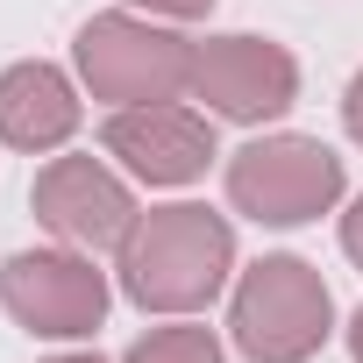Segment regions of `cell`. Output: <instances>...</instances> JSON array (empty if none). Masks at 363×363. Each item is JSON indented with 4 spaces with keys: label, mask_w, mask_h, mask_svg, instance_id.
<instances>
[{
    "label": "cell",
    "mask_w": 363,
    "mask_h": 363,
    "mask_svg": "<svg viewBox=\"0 0 363 363\" xmlns=\"http://www.w3.org/2000/svg\"><path fill=\"white\" fill-rule=\"evenodd\" d=\"M79 114H86L79 107V86L57 65L22 57V65L0 72V143H8V150L50 157V150H65L79 135Z\"/></svg>",
    "instance_id": "9c48e42d"
},
{
    "label": "cell",
    "mask_w": 363,
    "mask_h": 363,
    "mask_svg": "<svg viewBox=\"0 0 363 363\" xmlns=\"http://www.w3.org/2000/svg\"><path fill=\"white\" fill-rule=\"evenodd\" d=\"M342 121H349V135L363 143V72L349 79V93H342Z\"/></svg>",
    "instance_id": "4fadbf2b"
},
{
    "label": "cell",
    "mask_w": 363,
    "mask_h": 363,
    "mask_svg": "<svg viewBox=\"0 0 363 363\" xmlns=\"http://www.w3.org/2000/svg\"><path fill=\"white\" fill-rule=\"evenodd\" d=\"M29 207L36 221L65 242V250H86V257H107L128 242V228L143 221L135 193L100 164V157H50L29 186Z\"/></svg>",
    "instance_id": "52a82bcc"
},
{
    "label": "cell",
    "mask_w": 363,
    "mask_h": 363,
    "mask_svg": "<svg viewBox=\"0 0 363 363\" xmlns=\"http://www.w3.org/2000/svg\"><path fill=\"white\" fill-rule=\"evenodd\" d=\"M0 306L36 342H86L107 320V271L86 250H15L0 264Z\"/></svg>",
    "instance_id": "5b68a950"
},
{
    "label": "cell",
    "mask_w": 363,
    "mask_h": 363,
    "mask_svg": "<svg viewBox=\"0 0 363 363\" xmlns=\"http://www.w3.org/2000/svg\"><path fill=\"white\" fill-rule=\"evenodd\" d=\"M342 186L349 171L320 135H257L228 157V207L257 228H306L335 214Z\"/></svg>",
    "instance_id": "277c9868"
},
{
    "label": "cell",
    "mask_w": 363,
    "mask_h": 363,
    "mask_svg": "<svg viewBox=\"0 0 363 363\" xmlns=\"http://www.w3.org/2000/svg\"><path fill=\"white\" fill-rule=\"evenodd\" d=\"M50 363H100L93 349H72V356H50Z\"/></svg>",
    "instance_id": "9a60e30c"
},
{
    "label": "cell",
    "mask_w": 363,
    "mask_h": 363,
    "mask_svg": "<svg viewBox=\"0 0 363 363\" xmlns=\"http://www.w3.org/2000/svg\"><path fill=\"white\" fill-rule=\"evenodd\" d=\"M79 86L107 107H150V100H186L193 93V36H178L150 15L107 8L72 36Z\"/></svg>",
    "instance_id": "7a4b0ae2"
},
{
    "label": "cell",
    "mask_w": 363,
    "mask_h": 363,
    "mask_svg": "<svg viewBox=\"0 0 363 363\" xmlns=\"http://www.w3.org/2000/svg\"><path fill=\"white\" fill-rule=\"evenodd\" d=\"M349 356H356V363H363V306H356V313H349Z\"/></svg>",
    "instance_id": "5bb4252c"
},
{
    "label": "cell",
    "mask_w": 363,
    "mask_h": 363,
    "mask_svg": "<svg viewBox=\"0 0 363 363\" xmlns=\"http://www.w3.org/2000/svg\"><path fill=\"white\" fill-rule=\"evenodd\" d=\"M128 8H150L157 22H200V15H214V0H128Z\"/></svg>",
    "instance_id": "8fae6325"
},
{
    "label": "cell",
    "mask_w": 363,
    "mask_h": 363,
    "mask_svg": "<svg viewBox=\"0 0 363 363\" xmlns=\"http://www.w3.org/2000/svg\"><path fill=\"white\" fill-rule=\"evenodd\" d=\"M114 271H121V292L143 306V313H171L186 320L200 306H214L228 292V271H235V228L228 214L200 207V200H171V207H150L128 242L114 250Z\"/></svg>",
    "instance_id": "6da1fadb"
},
{
    "label": "cell",
    "mask_w": 363,
    "mask_h": 363,
    "mask_svg": "<svg viewBox=\"0 0 363 363\" xmlns=\"http://www.w3.org/2000/svg\"><path fill=\"white\" fill-rule=\"evenodd\" d=\"M100 150L143 178V186H193L207 178V164L221 157L214 150V121L186 100H150V107H114L100 121Z\"/></svg>",
    "instance_id": "ba28073f"
},
{
    "label": "cell",
    "mask_w": 363,
    "mask_h": 363,
    "mask_svg": "<svg viewBox=\"0 0 363 363\" xmlns=\"http://www.w3.org/2000/svg\"><path fill=\"white\" fill-rule=\"evenodd\" d=\"M228 335L250 363H306L335 335V299L306 257H257L235 278Z\"/></svg>",
    "instance_id": "3957f363"
},
{
    "label": "cell",
    "mask_w": 363,
    "mask_h": 363,
    "mask_svg": "<svg viewBox=\"0 0 363 363\" xmlns=\"http://www.w3.org/2000/svg\"><path fill=\"white\" fill-rule=\"evenodd\" d=\"M193 100H207V114L264 128L299 100V57L271 36H207L193 43Z\"/></svg>",
    "instance_id": "8992f818"
},
{
    "label": "cell",
    "mask_w": 363,
    "mask_h": 363,
    "mask_svg": "<svg viewBox=\"0 0 363 363\" xmlns=\"http://www.w3.org/2000/svg\"><path fill=\"white\" fill-rule=\"evenodd\" d=\"M121 363H221V335L200 320H171V328H150L143 342H128Z\"/></svg>",
    "instance_id": "30bf717a"
},
{
    "label": "cell",
    "mask_w": 363,
    "mask_h": 363,
    "mask_svg": "<svg viewBox=\"0 0 363 363\" xmlns=\"http://www.w3.org/2000/svg\"><path fill=\"white\" fill-rule=\"evenodd\" d=\"M342 257H349V264L363 271V200H356V207L342 214Z\"/></svg>",
    "instance_id": "7c38bea8"
}]
</instances>
